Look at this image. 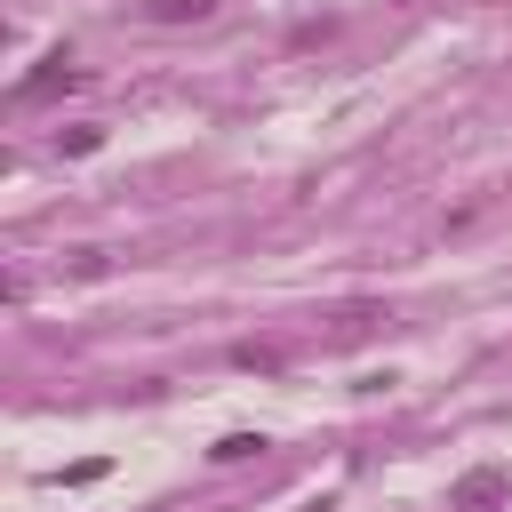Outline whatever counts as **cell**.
I'll return each mask as SVG.
<instances>
[{"instance_id": "3", "label": "cell", "mask_w": 512, "mask_h": 512, "mask_svg": "<svg viewBox=\"0 0 512 512\" xmlns=\"http://www.w3.org/2000/svg\"><path fill=\"white\" fill-rule=\"evenodd\" d=\"M232 360H240V368H256V376H272V368H280V360H288V352H280V344H240V352H232Z\"/></svg>"}, {"instance_id": "4", "label": "cell", "mask_w": 512, "mask_h": 512, "mask_svg": "<svg viewBox=\"0 0 512 512\" xmlns=\"http://www.w3.org/2000/svg\"><path fill=\"white\" fill-rule=\"evenodd\" d=\"M256 448H264V440H256V432H224V440H216V448H208V456H216V464H240V456H256Z\"/></svg>"}, {"instance_id": "2", "label": "cell", "mask_w": 512, "mask_h": 512, "mask_svg": "<svg viewBox=\"0 0 512 512\" xmlns=\"http://www.w3.org/2000/svg\"><path fill=\"white\" fill-rule=\"evenodd\" d=\"M144 16L152 24H200V16H216V0H144Z\"/></svg>"}, {"instance_id": "1", "label": "cell", "mask_w": 512, "mask_h": 512, "mask_svg": "<svg viewBox=\"0 0 512 512\" xmlns=\"http://www.w3.org/2000/svg\"><path fill=\"white\" fill-rule=\"evenodd\" d=\"M512 496V472H496V464H480V472H464L456 488H448V512H496Z\"/></svg>"}]
</instances>
